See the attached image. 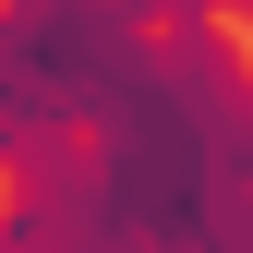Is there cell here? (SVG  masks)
<instances>
[]
</instances>
